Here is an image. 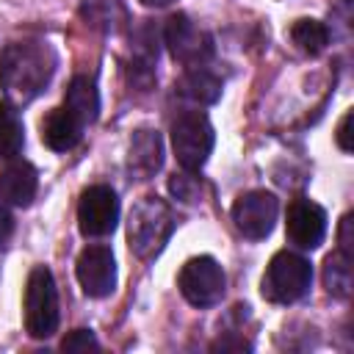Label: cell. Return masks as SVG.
I'll use <instances>...</instances> for the list:
<instances>
[{"label":"cell","instance_id":"obj_20","mask_svg":"<svg viewBox=\"0 0 354 354\" xmlns=\"http://www.w3.org/2000/svg\"><path fill=\"white\" fill-rule=\"evenodd\" d=\"M61 351H66V354H88V351H100V340L94 337L91 329H72V332L61 340Z\"/></svg>","mask_w":354,"mask_h":354},{"label":"cell","instance_id":"obj_2","mask_svg":"<svg viewBox=\"0 0 354 354\" xmlns=\"http://www.w3.org/2000/svg\"><path fill=\"white\" fill-rule=\"evenodd\" d=\"M171 232H174V213L166 199L144 196L133 207L130 224H127V241H130V249L141 260L158 257L163 252L166 241L171 238Z\"/></svg>","mask_w":354,"mask_h":354},{"label":"cell","instance_id":"obj_18","mask_svg":"<svg viewBox=\"0 0 354 354\" xmlns=\"http://www.w3.org/2000/svg\"><path fill=\"white\" fill-rule=\"evenodd\" d=\"M180 91L185 97H191L194 102H216L221 94V83L218 77H213L207 69L194 66L183 80H180Z\"/></svg>","mask_w":354,"mask_h":354},{"label":"cell","instance_id":"obj_16","mask_svg":"<svg viewBox=\"0 0 354 354\" xmlns=\"http://www.w3.org/2000/svg\"><path fill=\"white\" fill-rule=\"evenodd\" d=\"M22 144H25L22 119L17 116L14 105L0 102V160H14L22 152Z\"/></svg>","mask_w":354,"mask_h":354},{"label":"cell","instance_id":"obj_5","mask_svg":"<svg viewBox=\"0 0 354 354\" xmlns=\"http://www.w3.org/2000/svg\"><path fill=\"white\" fill-rule=\"evenodd\" d=\"M213 144H216V133H213V124L207 122L205 113L188 111V113L174 119L171 147H174V155H177V160L185 171L202 169L207 155L213 152Z\"/></svg>","mask_w":354,"mask_h":354},{"label":"cell","instance_id":"obj_21","mask_svg":"<svg viewBox=\"0 0 354 354\" xmlns=\"http://www.w3.org/2000/svg\"><path fill=\"white\" fill-rule=\"evenodd\" d=\"M169 188H171V194L174 196H180V199H185V202H191L194 199V188H196V180L194 177H188V174H174L171 177V183H169Z\"/></svg>","mask_w":354,"mask_h":354},{"label":"cell","instance_id":"obj_6","mask_svg":"<svg viewBox=\"0 0 354 354\" xmlns=\"http://www.w3.org/2000/svg\"><path fill=\"white\" fill-rule=\"evenodd\" d=\"M177 288L185 296L188 304L194 307H213L221 301L224 288H227V277L221 271V266L202 254V257H191L177 277Z\"/></svg>","mask_w":354,"mask_h":354},{"label":"cell","instance_id":"obj_1","mask_svg":"<svg viewBox=\"0 0 354 354\" xmlns=\"http://www.w3.org/2000/svg\"><path fill=\"white\" fill-rule=\"evenodd\" d=\"M55 72V55L44 41H14L0 53V86L11 105L36 100Z\"/></svg>","mask_w":354,"mask_h":354},{"label":"cell","instance_id":"obj_26","mask_svg":"<svg viewBox=\"0 0 354 354\" xmlns=\"http://www.w3.org/2000/svg\"><path fill=\"white\" fill-rule=\"evenodd\" d=\"M144 6H155V8H160V6H169V3H174V0H141Z\"/></svg>","mask_w":354,"mask_h":354},{"label":"cell","instance_id":"obj_9","mask_svg":"<svg viewBox=\"0 0 354 354\" xmlns=\"http://www.w3.org/2000/svg\"><path fill=\"white\" fill-rule=\"evenodd\" d=\"M77 282L83 288L86 296L91 299H102L111 296L116 288V260L113 252L102 243H91L77 254Z\"/></svg>","mask_w":354,"mask_h":354},{"label":"cell","instance_id":"obj_8","mask_svg":"<svg viewBox=\"0 0 354 354\" xmlns=\"http://www.w3.org/2000/svg\"><path fill=\"white\" fill-rule=\"evenodd\" d=\"M277 213H279V202L268 191H246L232 205V221H235L238 232L252 241L271 235Z\"/></svg>","mask_w":354,"mask_h":354},{"label":"cell","instance_id":"obj_11","mask_svg":"<svg viewBox=\"0 0 354 354\" xmlns=\"http://www.w3.org/2000/svg\"><path fill=\"white\" fill-rule=\"evenodd\" d=\"M285 230L290 243H296L299 249H318L326 235V210L307 196H296L288 205Z\"/></svg>","mask_w":354,"mask_h":354},{"label":"cell","instance_id":"obj_13","mask_svg":"<svg viewBox=\"0 0 354 354\" xmlns=\"http://www.w3.org/2000/svg\"><path fill=\"white\" fill-rule=\"evenodd\" d=\"M36 188H39V177H36V169L28 160H11L0 171V196L8 205L28 207L36 196Z\"/></svg>","mask_w":354,"mask_h":354},{"label":"cell","instance_id":"obj_15","mask_svg":"<svg viewBox=\"0 0 354 354\" xmlns=\"http://www.w3.org/2000/svg\"><path fill=\"white\" fill-rule=\"evenodd\" d=\"M64 105H66L83 124H91V122L97 119V113H100V94H97L94 80H88V77H83V75L72 77V83H69V88H66V94H64Z\"/></svg>","mask_w":354,"mask_h":354},{"label":"cell","instance_id":"obj_7","mask_svg":"<svg viewBox=\"0 0 354 354\" xmlns=\"http://www.w3.org/2000/svg\"><path fill=\"white\" fill-rule=\"evenodd\" d=\"M119 221V199L111 185H88L77 202V224L86 238H102L113 232Z\"/></svg>","mask_w":354,"mask_h":354},{"label":"cell","instance_id":"obj_22","mask_svg":"<svg viewBox=\"0 0 354 354\" xmlns=\"http://www.w3.org/2000/svg\"><path fill=\"white\" fill-rule=\"evenodd\" d=\"M351 111H346L343 113V119H340V124H337V133H335V138H337V147L343 149V152H351Z\"/></svg>","mask_w":354,"mask_h":354},{"label":"cell","instance_id":"obj_14","mask_svg":"<svg viewBox=\"0 0 354 354\" xmlns=\"http://www.w3.org/2000/svg\"><path fill=\"white\" fill-rule=\"evenodd\" d=\"M163 163V144L160 136L155 130H138L130 141V158H127V169L138 177L147 180L152 177Z\"/></svg>","mask_w":354,"mask_h":354},{"label":"cell","instance_id":"obj_17","mask_svg":"<svg viewBox=\"0 0 354 354\" xmlns=\"http://www.w3.org/2000/svg\"><path fill=\"white\" fill-rule=\"evenodd\" d=\"M290 39L301 53L318 55L329 44V28L318 19H296L290 25Z\"/></svg>","mask_w":354,"mask_h":354},{"label":"cell","instance_id":"obj_24","mask_svg":"<svg viewBox=\"0 0 354 354\" xmlns=\"http://www.w3.org/2000/svg\"><path fill=\"white\" fill-rule=\"evenodd\" d=\"M348 230H351V213H346L343 221H340V252H346V254H351V235H348Z\"/></svg>","mask_w":354,"mask_h":354},{"label":"cell","instance_id":"obj_12","mask_svg":"<svg viewBox=\"0 0 354 354\" xmlns=\"http://www.w3.org/2000/svg\"><path fill=\"white\" fill-rule=\"evenodd\" d=\"M83 127H86V124H83L66 105H61V108H53V111L41 119V141H44L53 152H66V149H72V147L80 141Z\"/></svg>","mask_w":354,"mask_h":354},{"label":"cell","instance_id":"obj_3","mask_svg":"<svg viewBox=\"0 0 354 354\" xmlns=\"http://www.w3.org/2000/svg\"><path fill=\"white\" fill-rule=\"evenodd\" d=\"M310 282H313L310 260L296 254V252L282 249L271 257V263L263 274L260 290L274 304H293L310 290Z\"/></svg>","mask_w":354,"mask_h":354},{"label":"cell","instance_id":"obj_23","mask_svg":"<svg viewBox=\"0 0 354 354\" xmlns=\"http://www.w3.org/2000/svg\"><path fill=\"white\" fill-rule=\"evenodd\" d=\"M11 232H14V218H11L8 207H6V205H0V246H6V243H8Z\"/></svg>","mask_w":354,"mask_h":354},{"label":"cell","instance_id":"obj_4","mask_svg":"<svg viewBox=\"0 0 354 354\" xmlns=\"http://www.w3.org/2000/svg\"><path fill=\"white\" fill-rule=\"evenodd\" d=\"M25 332L30 337H50L58 329V288L47 266H36L25 285Z\"/></svg>","mask_w":354,"mask_h":354},{"label":"cell","instance_id":"obj_10","mask_svg":"<svg viewBox=\"0 0 354 354\" xmlns=\"http://www.w3.org/2000/svg\"><path fill=\"white\" fill-rule=\"evenodd\" d=\"M163 39L174 55V61L185 64V66H202L210 53H213V41L205 30H199L185 14H174L166 22Z\"/></svg>","mask_w":354,"mask_h":354},{"label":"cell","instance_id":"obj_25","mask_svg":"<svg viewBox=\"0 0 354 354\" xmlns=\"http://www.w3.org/2000/svg\"><path fill=\"white\" fill-rule=\"evenodd\" d=\"M218 348L224 351V348H252V346L246 340H216L213 343V351H218Z\"/></svg>","mask_w":354,"mask_h":354},{"label":"cell","instance_id":"obj_19","mask_svg":"<svg viewBox=\"0 0 354 354\" xmlns=\"http://www.w3.org/2000/svg\"><path fill=\"white\" fill-rule=\"evenodd\" d=\"M324 285L332 296H348L351 290V257L346 252H335L324 263Z\"/></svg>","mask_w":354,"mask_h":354}]
</instances>
